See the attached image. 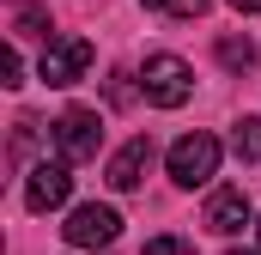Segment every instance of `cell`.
Segmentation results:
<instances>
[{
    "label": "cell",
    "mask_w": 261,
    "mask_h": 255,
    "mask_svg": "<svg viewBox=\"0 0 261 255\" xmlns=\"http://www.w3.org/2000/svg\"><path fill=\"white\" fill-rule=\"evenodd\" d=\"M67 194H73V170H67V158H43V164H31V176H24V207H31V213L67 207Z\"/></svg>",
    "instance_id": "obj_5"
},
{
    "label": "cell",
    "mask_w": 261,
    "mask_h": 255,
    "mask_svg": "<svg viewBox=\"0 0 261 255\" xmlns=\"http://www.w3.org/2000/svg\"><path fill=\"white\" fill-rule=\"evenodd\" d=\"M67 243L73 249H110L116 237H122V213L116 207H103V200H85V207H73L67 213Z\"/></svg>",
    "instance_id": "obj_3"
},
{
    "label": "cell",
    "mask_w": 261,
    "mask_h": 255,
    "mask_svg": "<svg viewBox=\"0 0 261 255\" xmlns=\"http://www.w3.org/2000/svg\"><path fill=\"white\" fill-rule=\"evenodd\" d=\"M31 140H37V122L24 116V122H18V134H12V158H24V152H31Z\"/></svg>",
    "instance_id": "obj_14"
},
{
    "label": "cell",
    "mask_w": 261,
    "mask_h": 255,
    "mask_svg": "<svg viewBox=\"0 0 261 255\" xmlns=\"http://www.w3.org/2000/svg\"><path fill=\"white\" fill-rule=\"evenodd\" d=\"M140 6H158V12H176L182 0H140Z\"/></svg>",
    "instance_id": "obj_16"
},
{
    "label": "cell",
    "mask_w": 261,
    "mask_h": 255,
    "mask_svg": "<svg viewBox=\"0 0 261 255\" xmlns=\"http://www.w3.org/2000/svg\"><path fill=\"white\" fill-rule=\"evenodd\" d=\"M140 255H195V243H189V237H170V231H164V237H152V243H146Z\"/></svg>",
    "instance_id": "obj_12"
},
{
    "label": "cell",
    "mask_w": 261,
    "mask_h": 255,
    "mask_svg": "<svg viewBox=\"0 0 261 255\" xmlns=\"http://www.w3.org/2000/svg\"><path fill=\"white\" fill-rule=\"evenodd\" d=\"M219 140L206 134V128H195V134H182L176 146H170V183L176 189H200V183H213L219 176Z\"/></svg>",
    "instance_id": "obj_2"
},
{
    "label": "cell",
    "mask_w": 261,
    "mask_h": 255,
    "mask_svg": "<svg viewBox=\"0 0 261 255\" xmlns=\"http://www.w3.org/2000/svg\"><path fill=\"white\" fill-rule=\"evenodd\" d=\"M231 6H237V12H261V0H231Z\"/></svg>",
    "instance_id": "obj_17"
},
{
    "label": "cell",
    "mask_w": 261,
    "mask_h": 255,
    "mask_svg": "<svg viewBox=\"0 0 261 255\" xmlns=\"http://www.w3.org/2000/svg\"><path fill=\"white\" fill-rule=\"evenodd\" d=\"M85 73H91V43L85 37H55L43 49V79L49 85H79Z\"/></svg>",
    "instance_id": "obj_6"
},
{
    "label": "cell",
    "mask_w": 261,
    "mask_h": 255,
    "mask_svg": "<svg viewBox=\"0 0 261 255\" xmlns=\"http://www.w3.org/2000/svg\"><path fill=\"white\" fill-rule=\"evenodd\" d=\"M219 61L231 67V73H249L255 67V43L249 37H219Z\"/></svg>",
    "instance_id": "obj_10"
},
{
    "label": "cell",
    "mask_w": 261,
    "mask_h": 255,
    "mask_svg": "<svg viewBox=\"0 0 261 255\" xmlns=\"http://www.w3.org/2000/svg\"><path fill=\"white\" fill-rule=\"evenodd\" d=\"M18 37H49V12L43 6H18ZM55 43V37H49Z\"/></svg>",
    "instance_id": "obj_11"
},
{
    "label": "cell",
    "mask_w": 261,
    "mask_h": 255,
    "mask_svg": "<svg viewBox=\"0 0 261 255\" xmlns=\"http://www.w3.org/2000/svg\"><path fill=\"white\" fill-rule=\"evenodd\" d=\"M231 152L243 164H261V116H243V122L231 128Z\"/></svg>",
    "instance_id": "obj_9"
},
{
    "label": "cell",
    "mask_w": 261,
    "mask_h": 255,
    "mask_svg": "<svg viewBox=\"0 0 261 255\" xmlns=\"http://www.w3.org/2000/svg\"><path fill=\"white\" fill-rule=\"evenodd\" d=\"M18 73H24V55H18V49H6V55H0V85H24Z\"/></svg>",
    "instance_id": "obj_13"
},
{
    "label": "cell",
    "mask_w": 261,
    "mask_h": 255,
    "mask_svg": "<svg viewBox=\"0 0 261 255\" xmlns=\"http://www.w3.org/2000/svg\"><path fill=\"white\" fill-rule=\"evenodd\" d=\"M206 231H219V237H237L243 225H249V194L243 189H219L206 200V219H200Z\"/></svg>",
    "instance_id": "obj_8"
},
{
    "label": "cell",
    "mask_w": 261,
    "mask_h": 255,
    "mask_svg": "<svg viewBox=\"0 0 261 255\" xmlns=\"http://www.w3.org/2000/svg\"><path fill=\"white\" fill-rule=\"evenodd\" d=\"M225 255H261V249H225Z\"/></svg>",
    "instance_id": "obj_18"
},
{
    "label": "cell",
    "mask_w": 261,
    "mask_h": 255,
    "mask_svg": "<svg viewBox=\"0 0 261 255\" xmlns=\"http://www.w3.org/2000/svg\"><path fill=\"white\" fill-rule=\"evenodd\" d=\"M134 97V85H128V73H116V79H110V104H128Z\"/></svg>",
    "instance_id": "obj_15"
},
{
    "label": "cell",
    "mask_w": 261,
    "mask_h": 255,
    "mask_svg": "<svg viewBox=\"0 0 261 255\" xmlns=\"http://www.w3.org/2000/svg\"><path fill=\"white\" fill-rule=\"evenodd\" d=\"M255 231H261V225H255Z\"/></svg>",
    "instance_id": "obj_19"
},
{
    "label": "cell",
    "mask_w": 261,
    "mask_h": 255,
    "mask_svg": "<svg viewBox=\"0 0 261 255\" xmlns=\"http://www.w3.org/2000/svg\"><path fill=\"white\" fill-rule=\"evenodd\" d=\"M55 146H61L67 164L97 158V146H103V116H97V110H67L61 122H55Z\"/></svg>",
    "instance_id": "obj_4"
},
{
    "label": "cell",
    "mask_w": 261,
    "mask_h": 255,
    "mask_svg": "<svg viewBox=\"0 0 261 255\" xmlns=\"http://www.w3.org/2000/svg\"><path fill=\"white\" fill-rule=\"evenodd\" d=\"M140 91H146V104H158V110H182L189 91H195V67L182 61V55H146Z\"/></svg>",
    "instance_id": "obj_1"
},
{
    "label": "cell",
    "mask_w": 261,
    "mask_h": 255,
    "mask_svg": "<svg viewBox=\"0 0 261 255\" xmlns=\"http://www.w3.org/2000/svg\"><path fill=\"white\" fill-rule=\"evenodd\" d=\"M146 170H152V140H146V134H134L128 146L110 158V170H103V176H110V189L128 194V189H140V183H146Z\"/></svg>",
    "instance_id": "obj_7"
}]
</instances>
